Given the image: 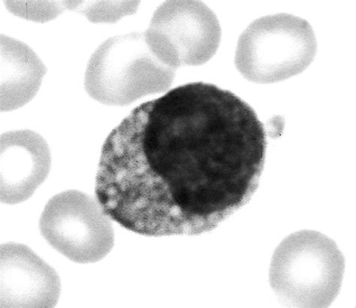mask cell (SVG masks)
<instances>
[{"mask_svg":"<svg viewBox=\"0 0 356 308\" xmlns=\"http://www.w3.org/2000/svg\"><path fill=\"white\" fill-rule=\"evenodd\" d=\"M267 136L231 91L194 82L136 108L103 145L97 200L108 217L145 236H196L250 200Z\"/></svg>","mask_w":356,"mask_h":308,"instance_id":"obj_1","label":"cell"},{"mask_svg":"<svg viewBox=\"0 0 356 308\" xmlns=\"http://www.w3.org/2000/svg\"><path fill=\"white\" fill-rule=\"evenodd\" d=\"M345 259L322 233L302 230L289 236L271 259L269 279L281 300L297 307H327L339 294Z\"/></svg>","mask_w":356,"mask_h":308,"instance_id":"obj_2","label":"cell"},{"mask_svg":"<svg viewBox=\"0 0 356 308\" xmlns=\"http://www.w3.org/2000/svg\"><path fill=\"white\" fill-rule=\"evenodd\" d=\"M176 70L153 52L145 33L111 37L90 58L86 73L88 95L102 104L126 106L168 90Z\"/></svg>","mask_w":356,"mask_h":308,"instance_id":"obj_3","label":"cell"},{"mask_svg":"<svg viewBox=\"0 0 356 308\" xmlns=\"http://www.w3.org/2000/svg\"><path fill=\"white\" fill-rule=\"evenodd\" d=\"M317 42L309 23L289 14L259 18L241 35L236 68L257 83L284 81L305 70L314 60Z\"/></svg>","mask_w":356,"mask_h":308,"instance_id":"obj_4","label":"cell"},{"mask_svg":"<svg viewBox=\"0 0 356 308\" xmlns=\"http://www.w3.org/2000/svg\"><path fill=\"white\" fill-rule=\"evenodd\" d=\"M40 227L47 241L73 262L97 263L114 246L113 227L101 204L77 191L63 192L51 199Z\"/></svg>","mask_w":356,"mask_h":308,"instance_id":"obj_5","label":"cell"},{"mask_svg":"<svg viewBox=\"0 0 356 308\" xmlns=\"http://www.w3.org/2000/svg\"><path fill=\"white\" fill-rule=\"evenodd\" d=\"M145 34L157 58L176 70L207 63L221 40L217 16L204 3L186 0L159 6Z\"/></svg>","mask_w":356,"mask_h":308,"instance_id":"obj_6","label":"cell"},{"mask_svg":"<svg viewBox=\"0 0 356 308\" xmlns=\"http://www.w3.org/2000/svg\"><path fill=\"white\" fill-rule=\"evenodd\" d=\"M61 291L54 269L29 248L8 243L0 248V307H54Z\"/></svg>","mask_w":356,"mask_h":308,"instance_id":"obj_7","label":"cell"},{"mask_svg":"<svg viewBox=\"0 0 356 308\" xmlns=\"http://www.w3.org/2000/svg\"><path fill=\"white\" fill-rule=\"evenodd\" d=\"M48 144L30 130L8 132L0 138L1 202L26 201L48 177L51 169Z\"/></svg>","mask_w":356,"mask_h":308,"instance_id":"obj_8","label":"cell"},{"mask_svg":"<svg viewBox=\"0 0 356 308\" xmlns=\"http://www.w3.org/2000/svg\"><path fill=\"white\" fill-rule=\"evenodd\" d=\"M1 70V111L24 106L39 91L47 72L38 56L26 44L1 35L0 39Z\"/></svg>","mask_w":356,"mask_h":308,"instance_id":"obj_9","label":"cell"},{"mask_svg":"<svg viewBox=\"0 0 356 308\" xmlns=\"http://www.w3.org/2000/svg\"><path fill=\"white\" fill-rule=\"evenodd\" d=\"M6 6L13 13L36 22H48L67 10L65 1L13 2L6 1Z\"/></svg>","mask_w":356,"mask_h":308,"instance_id":"obj_10","label":"cell"}]
</instances>
